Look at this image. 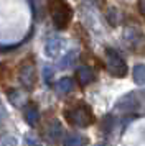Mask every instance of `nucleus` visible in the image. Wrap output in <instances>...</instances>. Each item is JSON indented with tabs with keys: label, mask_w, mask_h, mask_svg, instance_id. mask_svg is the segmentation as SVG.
Wrapping results in <instances>:
<instances>
[{
	"label": "nucleus",
	"mask_w": 145,
	"mask_h": 146,
	"mask_svg": "<svg viewBox=\"0 0 145 146\" xmlns=\"http://www.w3.org/2000/svg\"><path fill=\"white\" fill-rule=\"evenodd\" d=\"M48 7H50V13L53 17V21H54L56 28L64 30L69 25L71 17H72L71 7L66 2H63V0H50V5Z\"/></svg>",
	"instance_id": "1"
},
{
	"label": "nucleus",
	"mask_w": 145,
	"mask_h": 146,
	"mask_svg": "<svg viewBox=\"0 0 145 146\" xmlns=\"http://www.w3.org/2000/svg\"><path fill=\"white\" fill-rule=\"evenodd\" d=\"M43 74H45V80L46 82H50L51 77H53V69L51 67H45V69H43Z\"/></svg>",
	"instance_id": "15"
},
{
	"label": "nucleus",
	"mask_w": 145,
	"mask_h": 146,
	"mask_svg": "<svg viewBox=\"0 0 145 146\" xmlns=\"http://www.w3.org/2000/svg\"><path fill=\"white\" fill-rule=\"evenodd\" d=\"M46 54L50 56V58H56V56H59V53H61V49H63V40H50L48 43H46Z\"/></svg>",
	"instance_id": "7"
},
{
	"label": "nucleus",
	"mask_w": 145,
	"mask_h": 146,
	"mask_svg": "<svg viewBox=\"0 0 145 146\" xmlns=\"http://www.w3.org/2000/svg\"><path fill=\"white\" fill-rule=\"evenodd\" d=\"M138 104H137V99L135 95H127L124 99L120 100L119 104V110H134V108H138Z\"/></svg>",
	"instance_id": "9"
},
{
	"label": "nucleus",
	"mask_w": 145,
	"mask_h": 146,
	"mask_svg": "<svg viewBox=\"0 0 145 146\" xmlns=\"http://www.w3.org/2000/svg\"><path fill=\"white\" fill-rule=\"evenodd\" d=\"M72 89H74V80L71 77H63V79H59L56 82V90L61 94H68L71 92Z\"/></svg>",
	"instance_id": "8"
},
{
	"label": "nucleus",
	"mask_w": 145,
	"mask_h": 146,
	"mask_svg": "<svg viewBox=\"0 0 145 146\" xmlns=\"http://www.w3.org/2000/svg\"><path fill=\"white\" fill-rule=\"evenodd\" d=\"M20 82L23 87L32 89L35 86V67L33 66H23L20 69Z\"/></svg>",
	"instance_id": "5"
},
{
	"label": "nucleus",
	"mask_w": 145,
	"mask_h": 146,
	"mask_svg": "<svg viewBox=\"0 0 145 146\" xmlns=\"http://www.w3.org/2000/svg\"><path fill=\"white\" fill-rule=\"evenodd\" d=\"M0 146H17V139L13 136H5L3 139H0Z\"/></svg>",
	"instance_id": "13"
},
{
	"label": "nucleus",
	"mask_w": 145,
	"mask_h": 146,
	"mask_svg": "<svg viewBox=\"0 0 145 146\" xmlns=\"http://www.w3.org/2000/svg\"><path fill=\"white\" fill-rule=\"evenodd\" d=\"M83 145V139L76 136V135H69L64 138V146H81Z\"/></svg>",
	"instance_id": "12"
},
{
	"label": "nucleus",
	"mask_w": 145,
	"mask_h": 146,
	"mask_svg": "<svg viewBox=\"0 0 145 146\" xmlns=\"http://www.w3.org/2000/svg\"><path fill=\"white\" fill-rule=\"evenodd\" d=\"M2 117H3V113H2V110H0V120H2Z\"/></svg>",
	"instance_id": "16"
},
{
	"label": "nucleus",
	"mask_w": 145,
	"mask_h": 146,
	"mask_svg": "<svg viewBox=\"0 0 145 146\" xmlns=\"http://www.w3.org/2000/svg\"><path fill=\"white\" fill-rule=\"evenodd\" d=\"M64 115H66V118L76 126H89L94 121L91 108L86 104H79L78 107H74L71 110H66Z\"/></svg>",
	"instance_id": "2"
},
{
	"label": "nucleus",
	"mask_w": 145,
	"mask_h": 146,
	"mask_svg": "<svg viewBox=\"0 0 145 146\" xmlns=\"http://www.w3.org/2000/svg\"><path fill=\"white\" fill-rule=\"evenodd\" d=\"M72 59H74V54H72V53H68V54L64 56V58L61 59V66L64 67V66H68V64H71Z\"/></svg>",
	"instance_id": "14"
},
{
	"label": "nucleus",
	"mask_w": 145,
	"mask_h": 146,
	"mask_svg": "<svg viewBox=\"0 0 145 146\" xmlns=\"http://www.w3.org/2000/svg\"><path fill=\"white\" fill-rule=\"evenodd\" d=\"M105 59H107V71L115 76V77H124L127 74V64L125 61L122 59V56L112 49V48H107L105 49Z\"/></svg>",
	"instance_id": "3"
},
{
	"label": "nucleus",
	"mask_w": 145,
	"mask_h": 146,
	"mask_svg": "<svg viewBox=\"0 0 145 146\" xmlns=\"http://www.w3.org/2000/svg\"><path fill=\"white\" fill-rule=\"evenodd\" d=\"M76 79L79 80L81 86H89V84H92L96 80V74H94V71H92L91 67L83 66L76 71Z\"/></svg>",
	"instance_id": "4"
},
{
	"label": "nucleus",
	"mask_w": 145,
	"mask_h": 146,
	"mask_svg": "<svg viewBox=\"0 0 145 146\" xmlns=\"http://www.w3.org/2000/svg\"><path fill=\"white\" fill-rule=\"evenodd\" d=\"M134 80L137 82L138 86H144L145 82V67L144 64H137V66L134 67Z\"/></svg>",
	"instance_id": "10"
},
{
	"label": "nucleus",
	"mask_w": 145,
	"mask_h": 146,
	"mask_svg": "<svg viewBox=\"0 0 145 146\" xmlns=\"http://www.w3.org/2000/svg\"><path fill=\"white\" fill-rule=\"evenodd\" d=\"M23 115H25L26 123H28L30 126H36V125H38V121H40V112H38V108L33 105V104H30V105L25 107Z\"/></svg>",
	"instance_id": "6"
},
{
	"label": "nucleus",
	"mask_w": 145,
	"mask_h": 146,
	"mask_svg": "<svg viewBox=\"0 0 145 146\" xmlns=\"http://www.w3.org/2000/svg\"><path fill=\"white\" fill-rule=\"evenodd\" d=\"M96 146H102V145H96Z\"/></svg>",
	"instance_id": "17"
},
{
	"label": "nucleus",
	"mask_w": 145,
	"mask_h": 146,
	"mask_svg": "<svg viewBox=\"0 0 145 146\" xmlns=\"http://www.w3.org/2000/svg\"><path fill=\"white\" fill-rule=\"evenodd\" d=\"M48 135H50L53 139H59L61 138V135H63V128H61V125H59L58 121H53L51 125H50V128H48Z\"/></svg>",
	"instance_id": "11"
}]
</instances>
